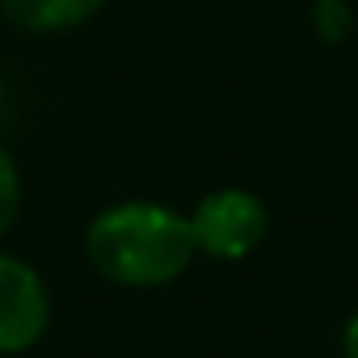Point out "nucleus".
Listing matches in <instances>:
<instances>
[{
  "label": "nucleus",
  "instance_id": "nucleus-3",
  "mask_svg": "<svg viewBox=\"0 0 358 358\" xmlns=\"http://www.w3.org/2000/svg\"><path fill=\"white\" fill-rule=\"evenodd\" d=\"M50 324V296L24 258L0 255V355L35 347Z\"/></svg>",
  "mask_w": 358,
  "mask_h": 358
},
{
  "label": "nucleus",
  "instance_id": "nucleus-6",
  "mask_svg": "<svg viewBox=\"0 0 358 358\" xmlns=\"http://www.w3.org/2000/svg\"><path fill=\"white\" fill-rule=\"evenodd\" d=\"M316 27L327 43H339L350 31V4L347 0H316Z\"/></svg>",
  "mask_w": 358,
  "mask_h": 358
},
{
  "label": "nucleus",
  "instance_id": "nucleus-2",
  "mask_svg": "<svg viewBox=\"0 0 358 358\" xmlns=\"http://www.w3.org/2000/svg\"><path fill=\"white\" fill-rule=\"evenodd\" d=\"M266 224H270L266 204L250 189H216L189 216L196 250L212 258H227V262L247 258L262 243Z\"/></svg>",
  "mask_w": 358,
  "mask_h": 358
},
{
  "label": "nucleus",
  "instance_id": "nucleus-7",
  "mask_svg": "<svg viewBox=\"0 0 358 358\" xmlns=\"http://www.w3.org/2000/svg\"><path fill=\"white\" fill-rule=\"evenodd\" d=\"M347 358H358V312L347 324Z\"/></svg>",
  "mask_w": 358,
  "mask_h": 358
},
{
  "label": "nucleus",
  "instance_id": "nucleus-5",
  "mask_svg": "<svg viewBox=\"0 0 358 358\" xmlns=\"http://www.w3.org/2000/svg\"><path fill=\"white\" fill-rule=\"evenodd\" d=\"M16 216H20V173H16L12 155L0 147V239L8 235Z\"/></svg>",
  "mask_w": 358,
  "mask_h": 358
},
{
  "label": "nucleus",
  "instance_id": "nucleus-1",
  "mask_svg": "<svg viewBox=\"0 0 358 358\" xmlns=\"http://www.w3.org/2000/svg\"><path fill=\"white\" fill-rule=\"evenodd\" d=\"M89 262L127 289H155L181 278L193 262V227L181 212L150 201L112 204L89 224Z\"/></svg>",
  "mask_w": 358,
  "mask_h": 358
},
{
  "label": "nucleus",
  "instance_id": "nucleus-4",
  "mask_svg": "<svg viewBox=\"0 0 358 358\" xmlns=\"http://www.w3.org/2000/svg\"><path fill=\"white\" fill-rule=\"evenodd\" d=\"M0 8L27 31H70L93 20L104 8V0H0Z\"/></svg>",
  "mask_w": 358,
  "mask_h": 358
}]
</instances>
